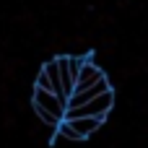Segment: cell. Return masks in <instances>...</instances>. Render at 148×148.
I'll use <instances>...</instances> for the list:
<instances>
[{"label":"cell","instance_id":"obj_1","mask_svg":"<svg viewBox=\"0 0 148 148\" xmlns=\"http://www.w3.org/2000/svg\"><path fill=\"white\" fill-rule=\"evenodd\" d=\"M114 104V91H107L96 99H91L88 104L83 107H75V109H68L65 112V120H78V117H107L109 109Z\"/></svg>","mask_w":148,"mask_h":148},{"label":"cell","instance_id":"obj_2","mask_svg":"<svg viewBox=\"0 0 148 148\" xmlns=\"http://www.w3.org/2000/svg\"><path fill=\"white\" fill-rule=\"evenodd\" d=\"M34 88L52 91V94H57L60 99H65V101H68L65 88H62V78H60V65H57V57H55V60H47V62L42 65L39 75H36V81H34Z\"/></svg>","mask_w":148,"mask_h":148},{"label":"cell","instance_id":"obj_3","mask_svg":"<svg viewBox=\"0 0 148 148\" xmlns=\"http://www.w3.org/2000/svg\"><path fill=\"white\" fill-rule=\"evenodd\" d=\"M31 107H39V109L55 114L57 120H65V112H68V101L60 99V96L52 94V91H44V88H34V94H31Z\"/></svg>","mask_w":148,"mask_h":148},{"label":"cell","instance_id":"obj_4","mask_svg":"<svg viewBox=\"0 0 148 148\" xmlns=\"http://www.w3.org/2000/svg\"><path fill=\"white\" fill-rule=\"evenodd\" d=\"M107 91H112V86H109V81L107 78H101L96 86H88V88H83V91H75L70 99H68V109H75V107H83V104H88L91 99H96V96H101V94H107Z\"/></svg>","mask_w":148,"mask_h":148},{"label":"cell","instance_id":"obj_5","mask_svg":"<svg viewBox=\"0 0 148 148\" xmlns=\"http://www.w3.org/2000/svg\"><path fill=\"white\" fill-rule=\"evenodd\" d=\"M101 78H107L104 70H101L91 57H86V62H83V68H81V73H78V81H75V91H83V88H88V86H96ZM75 91H73V94H75Z\"/></svg>","mask_w":148,"mask_h":148},{"label":"cell","instance_id":"obj_6","mask_svg":"<svg viewBox=\"0 0 148 148\" xmlns=\"http://www.w3.org/2000/svg\"><path fill=\"white\" fill-rule=\"evenodd\" d=\"M104 120H107V117H78V120H65V122H70V127L86 140L88 135H94V133L104 125Z\"/></svg>","mask_w":148,"mask_h":148},{"label":"cell","instance_id":"obj_7","mask_svg":"<svg viewBox=\"0 0 148 148\" xmlns=\"http://www.w3.org/2000/svg\"><path fill=\"white\" fill-rule=\"evenodd\" d=\"M57 65H60V78H62L65 96L70 99L73 91H75V75H73V70H70V57H68V55H60V57H57Z\"/></svg>","mask_w":148,"mask_h":148},{"label":"cell","instance_id":"obj_8","mask_svg":"<svg viewBox=\"0 0 148 148\" xmlns=\"http://www.w3.org/2000/svg\"><path fill=\"white\" fill-rule=\"evenodd\" d=\"M57 135H60V138H65V140H73V143H81V140H83V138H81V135H78V133L70 127V122H65V120L60 122V127H57Z\"/></svg>","mask_w":148,"mask_h":148}]
</instances>
